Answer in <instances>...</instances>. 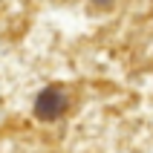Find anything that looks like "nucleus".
I'll use <instances>...</instances> for the list:
<instances>
[{
    "label": "nucleus",
    "instance_id": "nucleus-1",
    "mask_svg": "<svg viewBox=\"0 0 153 153\" xmlns=\"http://www.w3.org/2000/svg\"><path fill=\"white\" fill-rule=\"evenodd\" d=\"M64 107H67V93H64V90H58V87L43 90L41 98L35 101V113H38L41 119H55Z\"/></svg>",
    "mask_w": 153,
    "mask_h": 153
}]
</instances>
